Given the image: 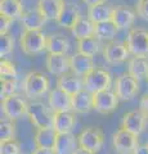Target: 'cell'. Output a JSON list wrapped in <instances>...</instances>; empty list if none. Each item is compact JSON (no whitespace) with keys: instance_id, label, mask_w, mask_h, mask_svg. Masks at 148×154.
<instances>
[{"instance_id":"obj_1","label":"cell","mask_w":148,"mask_h":154,"mask_svg":"<svg viewBox=\"0 0 148 154\" xmlns=\"http://www.w3.org/2000/svg\"><path fill=\"white\" fill-rule=\"evenodd\" d=\"M23 94L28 99H36L43 96L49 90V79L45 73L39 71H31L23 79Z\"/></svg>"},{"instance_id":"obj_2","label":"cell","mask_w":148,"mask_h":154,"mask_svg":"<svg viewBox=\"0 0 148 154\" xmlns=\"http://www.w3.org/2000/svg\"><path fill=\"white\" fill-rule=\"evenodd\" d=\"M46 40H48V36L41 30L23 31L20 38L21 49L27 55L40 54V53L46 50Z\"/></svg>"},{"instance_id":"obj_3","label":"cell","mask_w":148,"mask_h":154,"mask_svg":"<svg viewBox=\"0 0 148 154\" xmlns=\"http://www.w3.org/2000/svg\"><path fill=\"white\" fill-rule=\"evenodd\" d=\"M112 84V76L107 69L95 67L84 77V88L89 93L95 94L99 91L109 90Z\"/></svg>"},{"instance_id":"obj_4","label":"cell","mask_w":148,"mask_h":154,"mask_svg":"<svg viewBox=\"0 0 148 154\" xmlns=\"http://www.w3.org/2000/svg\"><path fill=\"white\" fill-rule=\"evenodd\" d=\"M53 112L41 102H32L28 104L27 117L36 128L53 127Z\"/></svg>"},{"instance_id":"obj_5","label":"cell","mask_w":148,"mask_h":154,"mask_svg":"<svg viewBox=\"0 0 148 154\" xmlns=\"http://www.w3.org/2000/svg\"><path fill=\"white\" fill-rule=\"evenodd\" d=\"M125 45L133 57L148 58V31L143 28H131L126 36Z\"/></svg>"},{"instance_id":"obj_6","label":"cell","mask_w":148,"mask_h":154,"mask_svg":"<svg viewBox=\"0 0 148 154\" xmlns=\"http://www.w3.org/2000/svg\"><path fill=\"white\" fill-rule=\"evenodd\" d=\"M2 110L5 118L16 121L23 116H27L28 103L21 95L14 94L2 100Z\"/></svg>"},{"instance_id":"obj_7","label":"cell","mask_w":148,"mask_h":154,"mask_svg":"<svg viewBox=\"0 0 148 154\" xmlns=\"http://www.w3.org/2000/svg\"><path fill=\"white\" fill-rule=\"evenodd\" d=\"M77 143L80 148L97 153L101 150L104 144V134L98 127H85L77 135Z\"/></svg>"},{"instance_id":"obj_8","label":"cell","mask_w":148,"mask_h":154,"mask_svg":"<svg viewBox=\"0 0 148 154\" xmlns=\"http://www.w3.org/2000/svg\"><path fill=\"white\" fill-rule=\"evenodd\" d=\"M112 145L117 154H133L139 143L135 135L120 127L112 135Z\"/></svg>"},{"instance_id":"obj_9","label":"cell","mask_w":148,"mask_h":154,"mask_svg":"<svg viewBox=\"0 0 148 154\" xmlns=\"http://www.w3.org/2000/svg\"><path fill=\"white\" fill-rule=\"evenodd\" d=\"M115 93L120 100H130L139 91V82L129 73L120 75L115 81Z\"/></svg>"},{"instance_id":"obj_10","label":"cell","mask_w":148,"mask_h":154,"mask_svg":"<svg viewBox=\"0 0 148 154\" xmlns=\"http://www.w3.org/2000/svg\"><path fill=\"white\" fill-rule=\"evenodd\" d=\"M118 103L120 99L115 91L104 90L93 94V108L101 114H111L118 107Z\"/></svg>"},{"instance_id":"obj_11","label":"cell","mask_w":148,"mask_h":154,"mask_svg":"<svg viewBox=\"0 0 148 154\" xmlns=\"http://www.w3.org/2000/svg\"><path fill=\"white\" fill-rule=\"evenodd\" d=\"M147 121H148V117L140 109L130 110V112H126L122 116L121 128L131 132L133 135H135L138 137L143 131H144V128L147 126Z\"/></svg>"},{"instance_id":"obj_12","label":"cell","mask_w":148,"mask_h":154,"mask_svg":"<svg viewBox=\"0 0 148 154\" xmlns=\"http://www.w3.org/2000/svg\"><path fill=\"white\" fill-rule=\"evenodd\" d=\"M48 107L52 109L53 113L72 112V96L55 86V88L49 90Z\"/></svg>"},{"instance_id":"obj_13","label":"cell","mask_w":148,"mask_h":154,"mask_svg":"<svg viewBox=\"0 0 148 154\" xmlns=\"http://www.w3.org/2000/svg\"><path fill=\"white\" fill-rule=\"evenodd\" d=\"M129 55H130V53H129L126 45L121 44V42L111 41L103 46V58L107 63H122V62L129 59Z\"/></svg>"},{"instance_id":"obj_14","label":"cell","mask_w":148,"mask_h":154,"mask_svg":"<svg viewBox=\"0 0 148 154\" xmlns=\"http://www.w3.org/2000/svg\"><path fill=\"white\" fill-rule=\"evenodd\" d=\"M70 67L72 73H75L79 77H83V79L93 68H95L93 57L85 55L80 51H75L74 54L70 55Z\"/></svg>"},{"instance_id":"obj_15","label":"cell","mask_w":148,"mask_h":154,"mask_svg":"<svg viewBox=\"0 0 148 154\" xmlns=\"http://www.w3.org/2000/svg\"><path fill=\"white\" fill-rule=\"evenodd\" d=\"M45 68L54 76H62L71 72L70 57L63 54H48L45 58Z\"/></svg>"},{"instance_id":"obj_16","label":"cell","mask_w":148,"mask_h":154,"mask_svg":"<svg viewBox=\"0 0 148 154\" xmlns=\"http://www.w3.org/2000/svg\"><path fill=\"white\" fill-rule=\"evenodd\" d=\"M57 88H59L61 90L66 91L67 94L72 96L75 94H77L79 91L85 89L84 79L76 76L72 72H68V73H65L57 79Z\"/></svg>"},{"instance_id":"obj_17","label":"cell","mask_w":148,"mask_h":154,"mask_svg":"<svg viewBox=\"0 0 148 154\" xmlns=\"http://www.w3.org/2000/svg\"><path fill=\"white\" fill-rule=\"evenodd\" d=\"M137 12L130 9L129 7H115L113 8V14L111 21L116 25L118 30H128L133 26L135 21Z\"/></svg>"},{"instance_id":"obj_18","label":"cell","mask_w":148,"mask_h":154,"mask_svg":"<svg viewBox=\"0 0 148 154\" xmlns=\"http://www.w3.org/2000/svg\"><path fill=\"white\" fill-rule=\"evenodd\" d=\"M83 17L80 14L79 8L75 5L74 3H65L63 9L59 14L57 23L62 28H67V30H72V27L79 22V19Z\"/></svg>"},{"instance_id":"obj_19","label":"cell","mask_w":148,"mask_h":154,"mask_svg":"<svg viewBox=\"0 0 148 154\" xmlns=\"http://www.w3.org/2000/svg\"><path fill=\"white\" fill-rule=\"evenodd\" d=\"M75 125L76 114L74 112H58L53 114V128L58 135L72 134Z\"/></svg>"},{"instance_id":"obj_20","label":"cell","mask_w":148,"mask_h":154,"mask_svg":"<svg viewBox=\"0 0 148 154\" xmlns=\"http://www.w3.org/2000/svg\"><path fill=\"white\" fill-rule=\"evenodd\" d=\"M65 3V0H39L37 11L45 17L46 21H57Z\"/></svg>"},{"instance_id":"obj_21","label":"cell","mask_w":148,"mask_h":154,"mask_svg":"<svg viewBox=\"0 0 148 154\" xmlns=\"http://www.w3.org/2000/svg\"><path fill=\"white\" fill-rule=\"evenodd\" d=\"M90 110H94L92 93L84 89L77 94L72 95V112L75 114H87Z\"/></svg>"},{"instance_id":"obj_22","label":"cell","mask_w":148,"mask_h":154,"mask_svg":"<svg viewBox=\"0 0 148 154\" xmlns=\"http://www.w3.org/2000/svg\"><path fill=\"white\" fill-rule=\"evenodd\" d=\"M20 21L23 28H25V31H40L46 23L45 17L37 11V8L25 11Z\"/></svg>"},{"instance_id":"obj_23","label":"cell","mask_w":148,"mask_h":154,"mask_svg":"<svg viewBox=\"0 0 148 154\" xmlns=\"http://www.w3.org/2000/svg\"><path fill=\"white\" fill-rule=\"evenodd\" d=\"M113 8L112 5H109L107 2L95 4V5L88 7L87 16L90 21H93L94 23H101L106 21H111L112 14H113Z\"/></svg>"},{"instance_id":"obj_24","label":"cell","mask_w":148,"mask_h":154,"mask_svg":"<svg viewBox=\"0 0 148 154\" xmlns=\"http://www.w3.org/2000/svg\"><path fill=\"white\" fill-rule=\"evenodd\" d=\"M58 134L53 127L49 128H36L34 135V143L37 148H49L54 149Z\"/></svg>"},{"instance_id":"obj_25","label":"cell","mask_w":148,"mask_h":154,"mask_svg":"<svg viewBox=\"0 0 148 154\" xmlns=\"http://www.w3.org/2000/svg\"><path fill=\"white\" fill-rule=\"evenodd\" d=\"M77 148V136L74 134H61L57 137L54 152L55 154H72Z\"/></svg>"},{"instance_id":"obj_26","label":"cell","mask_w":148,"mask_h":154,"mask_svg":"<svg viewBox=\"0 0 148 154\" xmlns=\"http://www.w3.org/2000/svg\"><path fill=\"white\" fill-rule=\"evenodd\" d=\"M70 50V41L67 37L59 35V33H53L48 36L46 40V51L48 54H63L67 55Z\"/></svg>"},{"instance_id":"obj_27","label":"cell","mask_w":148,"mask_h":154,"mask_svg":"<svg viewBox=\"0 0 148 154\" xmlns=\"http://www.w3.org/2000/svg\"><path fill=\"white\" fill-rule=\"evenodd\" d=\"M128 73L137 80L148 77V58L147 57H133L128 60Z\"/></svg>"},{"instance_id":"obj_28","label":"cell","mask_w":148,"mask_h":154,"mask_svg":"<svg viewBox=\"0 0 148 154\" xmlns=\"http://www.w3.org/2000/svg\"><path fill=\"white\" fill-rule=\"evenodd\" d=\"M23 4L21 0H2L0 2V14L5 16L12 21L21 19L23 16Z\"/></svg>"},{"instance_id":"obj_29","label":"cell","mask_w":148,"mask_h":154,"mask_svg":"<svg viewBox=\"0 0 148 154\" xmlns=\"http://www.w3.org/2000/svg\"><path fill=\"white\" fill-rule=\"evenodd\" d=\"M72 36L76 40H83V38H88L94 36L95 33V23L90 21L88 17H81L79 22L72 27L71 30Z\"/></svg>"},{"instance_id":"obj_30","label":"cell","mask_w":148,"mask_h":154,"mask_svg":"<svg viewBox=\"0 0 148 154\" xmlns=\"http://www.w3.org/2000/svg\"><path fill=\"white\" fill-rule=\"evenodd\" d=\"M118 32V28L112 21H106L101 23H95V33L94 36L99 41H107L111 42L116 37V33Z\"/></svg>"},{"instance_id":"obj_31","label":"cell","mask_w":148,"mask_h":154,"mask_svg":"<svg viewBox=\"0 0 148 154\" xmlns=\"http://www.w3.org/2000/svg\"><path fill=\"white\" fill-rule=\"evenodd\" d=\"M76 46H77V51L85 55L93 57L101 50V41L95 36H92L88 38H83V40H77Z\"/></svg>"},{"instance_id":"obj_32","label":"cell","mask_w":148,"mask_h":154,"mask_svg":"<svg viewBox=\"0 0 148 154\" xmlns=\"http://www.w3.org/2000/svg\"><path fill=\"white\" fill-rule=\"evenodd\" d=\"M16 136V125L8 118L2 119L0 122V141L12 140Z\"/></svg>"},{"instance_id":"obj_33","label":"cell","mask_w":148,"mask_h":154,"mask_svg":"<svg viewBox=\"0 0 148 154\" xmlns=\"http://www.w3.org/2000/svg\"><path fill=\"white\" fill-rule=\"evenodd\" d=\"M0 76L2 80H13L17 79V68L11 60L2 58L0 60Z\"/></svg>"},{"instance_id":"obj_34","label":"cell","mask_w":148,"mask_h":154,"mask_svg":"<svg viewBox=\"0 0 148 154\" xmlns=\"http://www.w3.org/2000/svg\"><path fill=\"white\" fill-rule=\"evenodd\" d=\"M14 49V38L11 33L0 35V57L5 58Z\"/></svg>"},{"instance_id":"obj_35","label":"cell","mask_w":148,"mask_h":154,"mask_svg":"<svg viewBox=\"0 0 148 154\" xmlns=\"http://www.w3.org/2000/svg\"><path fill=\"white\" fill-rule=\"evenodd\" d=\"M0 154H22L20 141L16 139L0 141Z\"/></svg>"},{"instance_id":"obj_36","label":"cell","mask_w":148,"mask_h":154,"mask_svg":"<svg viewBox=\"0 0 148 154\" xmlns=\"http://www.w3.org/2000/svg\"><path fill=\"white\" fill-rule=\"evenodd\" d=\"M16 90H17V79L2 80V100L11 95H14Z\"/></svg>"},{"instance_id":"obj_37","label":"cell","mask_w":148,"mask_h":154,"mask_svg":"<svg viewBox=\"0 0 148 154\" xmlns=\"http://www.w3.org/2000/svg\"><path fill=\"white\" fill-rule=\"evenodd\" d=\"M135 12L140 18L148 21V0H138L135 5Z\"/></svg>"},{"instance_id":"obj_38","label":"cell","mask_w":148,"mask_h":154,"mask_svg":"<svg viewBox=\"0 0 148 154\" xmlns=\"http://www.w3.org/2000/svg\"><path fill=\"white\" fill-rule=\"evenodd\" d=\"M12 19H9L5 16H2L0 14V35H5V33H9V28H11L12 25Z\"/></svg>"},{"instance_id":"obj_39","label":"cell","mask_w":148,"mask_h":154,"mask_svg":"<svg viewBox=\"0 0 148 154\" xmlns=\"http://www.w3.org/2000/svg\"><path fill=\"white\" fill-rule=\"evenodd\" d=\"M139 109L148 117V94L143 95L139 102Z\"/></svg>"},{"instance_id":"obj_40","label":"cell","mask_w":148,"mask_h":154,"mask_svg":"<svg viewBox=\"0 0 148 154\" xmlns=\"http://www.w3.org/2000/svg\"><path fill=\"white\" fill-rule=\"evenodd\" d=\"M31 154H55L54 149H49V148H37L35 146V149L31 152Z\"/></svg>"},{"instance_id":"obj_41","label":"cell","mask_w":148,"mask_h":154,"mask_svg":"<svg viewBox=\"0 0 148 154\" xmlns=\"http://www.w3.org/2000/svg\"><path fill=\"white\" fill-rule=\"evenodd\" d=\"M133 154H148V144H143V145L139 144Z\"/></svg>"},{"instance_id":"obj_42","label":"cell","mask_w":148,"mask_h":154,"mask_svg":"<svg viewBox=\"0 0 148 154\" xmlns=\"http://www.w3.org/2000/svg\"><path fill=\"white\" fill-rule=\"evenodd\" d=\"M83 2L87 4L88 7H92V5H95V4H99V3L106 2V0H83Z\"/></svg>"},{"instance_id":"obj_43","label":"cell","mask_w":148,"mask_h":154,"mask_svg":"<svg viewBox=\"0 0 148 154\" xmlns=\"http://www.w3.org/2000/svg\"><path fill=\"white\" fill-rule=\"evenodd\" d=\"M72 154H95V153L90 152V150H87V149H83V148H80V146H79Z\"/></svg>"},{"instance_id":"obj_44","label":"cell","mask_w":148,"mask_h":154,"mask_svg":"<svg viewBox=\"0 0 148 154\" xmlns=\"http://www.w3.org/2000/svg\"><path fill=\"white\" fill-rule=\"evenodd\" d=\"M147 81H148V77H147Z\"/></svg>"}]
</instances>
